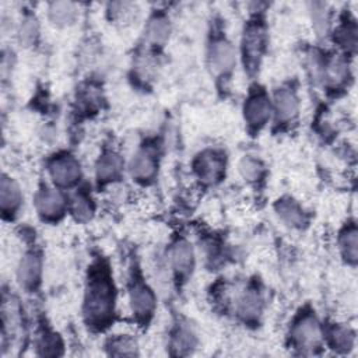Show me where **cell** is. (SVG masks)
Returning <instances> with one entry per match:
<instances>
[{"label": "cell", "mask_w": 358, "mask_h": 358, "mask_svg": "<svg viewBox=\"0 0 358 358\" xmlns=\"http://www.w3.org/2000/svg\"><path fill=\"white\" fill-rule=\"evenodd\" d=\"M115 312V288L106 266H95L87 282L84 296V316L88 324L102 329L106 327Z\"/></svg>", "instance_id": "6da1fadb"}, {"label": "cell", "mask_w": 358, "mask_h": 358, "mask_svg": "<svg viewBox=\"0 0 358 358\" xmlns=\"http://www.w3.org/2000/svg\"><path fill=\"white\" fill-rule=\"evenodd\" d=\"M291 338L296 347L303 350L316 348L322 338L320 326L315 316L309 313L301 315L291 329Z\"/></svg>", "instance_id": "7a4b0ae2"}, {"label": "cell", "mask_w": 358, "mask_h": 358, "mask_svg": "<svg viewBox=\"0 0 358 358\" xmlns=\"http://www.w3.org/2000/svg\"><path fill=\"white\" fill-rule=\"evenodd\" d=\"M266 46V31L260 24H249L242 38V52L245 64L253 70L259 64V60Z\"/></svg>", "instance_id": "3957f363"}, {"label": "cell", "mask_w": 358, "mask_h": 358, "mask_svg": "<svg viewBox=\"0 0 358 358\" xmlns=\"http://www.w3.org/2000/svg\"><path fill=\"white\" fill-rule=\"evenodd\" d=\"M271 112V103L264 91L257 90L249 95L243 106V116L248 126L253 130H259L263 127Z\"/></svg>", "instance_id": "277c9868"}, {"label": "cell", "mask_w": 358, "mask_h": 358, "mask_svg": "<svg viewBox=\"0 0 358 358\" xmlns=\"http://www.w3.org/2000/svg\"><path fill=\"white\" fill-rule=\"evenodd\" d=\"M49 173L53 182L59 186L74 185L81 175L78 161L71 155H59L53 158L49 164Z\"/></svg>", "instance_id": "5b68a950"}, {"label": "cell", "mask_w": 358, "mask_h": 358, "mask_svg": "<svg viewBox=\"0 0 358 358\" xmlns=\"http://www.w3.org/2000/svg\"><path fill=\"white\" fill-rule=\"evenodd\" d=\"M129 301L133 315H136L138 320H147L151 317L155 309V296L147 284L143 281H134L129 292Z\"/></svg>", "instance_id": "8992f818"}, {"label": "cell", "mask_w": 358, "mask_h": 358, "mask_svg": "<svg viewBox=\"0 0 358 358\" xmlns=\"http://www.w3.org/2000/svg\"><path fill=\"white\" fill-rule=\"evenodd\" d=\"M224 158L220 152L207 150L203 151L194 161V171L197 172L199 178L204 182H215L218 180L224 173Z\"/></svg>", "instance_id": "52a82bcc"}, {"label": "cell", "mask_w": 358, "mask_h": 358, "mask_svg": "<svg viewBox=\"0 0 358 358\" xmlns=\"http://www.w3.org/2000/svg\"><path fill=\"white\" fill-rule=\"evenodd\" d=\"M208 60L211 69L218 74L229 73L235 66V49L225 39H217L211 43L208 50Z\"/></svg>", "instance_id": "ba28073f"}, {"label": "cell", "mask_w": 358, "mask_h": 358, "mask_svg": "<svg viewBox=\"0 0 358 358\" xmlns=\"http://www.w3.org/2000/svg\"><path fill=\"white\" fill-rule=\"evenodd\" d=\"M35 206L41 217L46 220H56L64 211V199L57 190L43 187L35 197Z\"/></svg>", "instance_id": "9c48e42d"}, {"label": "cell", "mask_w": 358, "mask_h": 358, "mask_svg": "<svg viewBox=\"0 0 358 358\" xmlns=\"http://www.w3.org/2000/svg\"><path fill=\"white\" fill-rule=\"evenodd\" d=\"M131 176L137 180H150L157 173V155L151 147L140 148L130 162Z\"/></svg>", "instance_id": "30bf717a"}, {"label": "cell", "mask_w": 358, "mask_h": 358, "mask_svg": "<svg viewBox=\"0 0 358 358\" xmlns=\"http://www.w3.org/2000/svg\"><path fill=\"white\" fill-rule=\"evenodd\" d=\"M41 274H42L41 256L35 252L25 253L17 268V277L21 285L24 288L34 289L41 281Z\"/></svg>", "instance_id": "8fae6325"}, {"label": "cell", "mask_w": 358, "mask_h": 358, "mask_svg": "<svg viewBox=\"0 0 358 358\" xmlns=\"http://www.w3.org/2000/svg\"><path fill=\"white\" fill-rule=\"evenodd\" d=\"M171 264L176 274L187 275L194 264V253L189 242L178 241L171 250Z\"/></svg>", "instance_id": "7c38bea8"}, {"label": "cell", "mask_w": 358, "mask_h": 358, "mask_svg": "<svg viewBox=\"0 0 358 358\" xmlns=\"http://www.w3.org/2000/svg\"><path fill=\"white\" fill-rule=\"evenodd\" d=\"M21 190L15 180L8 178L7 175H3L0 182V206L3 214L6 215L15 213L21 204Z\"/></svg>", "instance_id": "4fadbf2b"}, {"label": "cell", "mask_w": 358, "mask_h": 358, "mask_svg": "<svg viewBox=\"0 0 358 358\" xmlns=\"http://www.w3.org/2000/svg\"><path fill=\"white\" fill-rule=\"evenodd\" d=\"M262 308H263V298H262V294L255 287L245 289L238 301V310L248 320L256 319L260 315Z\"/></svg>", "instance_id": "5bb4252c"}, {"label": "cell", "mask_w": 358, "mask_h": 358, "mask_svg": "<svg viewBox=\"0 0 358 358\" xmlns=\"http://www.w3.org/2000/svg\"><path fill=\"white\" fill-rule=\"evenodd\" d=\"M274 108L277 117L281 120H289L298 113V98L294 91L281 88L275 92Z\"/></svg>", "instance_id": "9a60e30c"}, {"label": "cell", "mask_w": 358, "mask_h": 358, "mask_svg": "<svg viewBox=\"0 0 358 358\" xmlns=\"http://www.w3.org/2000/svg\"><path fill=\"white\" fill-rule=\"evenodd\" d=\"M122 171V159L117 154L108 151L105 152L96 164V178L101 182H108L119 176Z\"/></svg>", "instance_id": "2e32d148"}, {"label": "cell", "mask_w": 358, "mask_h": 358, "mask_svg": "<svg viewBox=\"0 0 358 358\" xmlns=\"http://www.w3.org/2000/svg\"><path fill=\"white\" fill-rule=\"evenodd\" d=\"M277 213L287 224L292 227H301L305 222V214L302 208L291 199H282L277 203Z\"/></svg>", "instance_id": "e0dca14e"}, {"label": "cell", "mask_w": 358, "mask_h": 358, "mask_svg": "<svg viewBox=\"0 0 358 358\" xmlns=\"http://www.w3.org/2000/svg\"><path fill=\"white\" fill-rule=\"evenodd\" d=\"M196 344V336L193 330L187 326H179L171 340V347L175 350L176 354H186L189 352Z\"/></svg>", "instance_id": "ac0fdd59"}, {"label": "cell", "mask_w": 358, "mask_h": 358, "mask_svg": "<svg viewBox=\"0 0 358 358\" xmlns=\"http://www.w3.org/2000/svg\"><path fill=\"white\" fill-rule=\"evenodd\" d=\"M169 21L165 18V17H161V15H157L154 18L150 20L148 25H147V36L150 39V42L152 43H164L168 36H169Z\"/></svg>", "instance_id": "d6986e66"}, {"label": "cell", "mask_w": 358, "mask_h": 358, "mask_svg": "<svg viewBox=\"0 0 358 358\" xmlns=\"http://www.w3.org/2000/svg\"><path fill=\"white\" fill-rule=\"evenodd\" d=\"M76 7L71 3H66V1H59V3H53L49 8V15L50 20L57 24V25H67L71 24L76 18Z\"/></svg>", "instance_id": "ffe728a7"}, {"label": "cell", "mask_w": 358, "mask_h": 358, "mask_svg": "<svg viewBox=\"0 0 358 358\" xmlns=\"http://www.w3.org/2000/svg\"><path fill=\"white\" fill-rule=\"evenodd\" d=\"M340 249L344 255V257L350 263L357 262V249H358V236L357 229L354 225L347 227V229L340 236Z\"/></svg>", "instance_id": "44dd1931"}, {"label": "cell", "mask_w": 358, "mask_h": 358, "mask_svg": "<svg viewBox=\"0 0 358 358\" xmlns=\"http://www.w3.org/2000/svg\"><path fill=\"white\" fill-rule=\"evenodd\" d=\"M330 343H331L333 348L345 351V350H350L352 347L354 336L348 329L341 327V326H336L330 331Z\"/></svg>", "instance_id": "7402d4cb"}, {"label": "cell", "mask_w": 358, "mask_h": 358, "mask_svg": "<svg viewBox=\"0 0 358 358\" xmlns=\"http://www.w3.org/2000/svg\"><path fill=\"white\" fill-rule=\"evenodd\" d=\"M239 172L241 175L248 179V180H256L262 176L263 173V165L250 157H245L241 162H239Z\"/></svg>", "instance_id": "603a6c76"}, {"label": "cell", "mask_w": 358, "mask_h": 358, "mask_svg": "<svg viewBox=\"0 0 358 358\" xmlns=\"http://www.w3.org/2000/svg\"><path fill=\"white\" fill-rule=\"evenodd\" d=\"M73 214L76 215L77 220L80 221H87L91 218L92 215V204L91 200L84 196V194H78L74 200H73V206H71Z\"/></svg>", "instance_id": "cb8c5ba5"}, {"label": "cell", "mask_w": 358, "mask_h": 358, "mask_svg": "<svg viewBox=\"0 0 358 358\" xmlns=\"http://www.w3.org/2000/svg\"><path fill=\"white\" fill-rule=\"evenodd\" d=\"M110 354H113V355H134V354H137L136 343L129 337H116L110 341Z\"/></svg>", "instance_id": "d4e9b609"}, {"label": "cell", "mask_w": 358, "mask_h": 358, "mask_svg": "<svg viewBox=\"0 0 358 358\" xmlns=\"http://www.w3.org/2000/svg\"><path fill=\"white\" fill-rule=\"evenodd\" d=\"M39 348L42 350L43 355H59L62 343L55 333L45 331L39 338Z\"/></svg>", "instance_id": "484cf974"}, {"label": "cell", "mask_w": 358, "mask_h": 358, "mask_svg": "<svg viewBox=\"0 0 358 358\" xmlns=\"http://www.w3.org/2000/svg\"><path fill=\"white\" fill-rule=\"evenodd\" d=\"M338 42L347 49H355L357 45V29L354 24H347L338 31Z\"/></svg>", "instance_id": "4316f807"}]
</instances>
